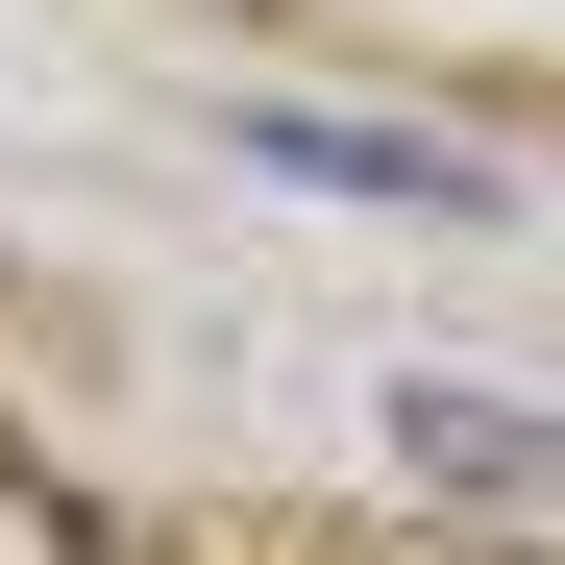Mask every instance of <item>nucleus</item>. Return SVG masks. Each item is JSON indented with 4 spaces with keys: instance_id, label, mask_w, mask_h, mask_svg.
I'll return each instance as SVG.
<instances>
[{
    "instance_id": "obj_4",
    "label": "nucleus",
    "mask_w": 565,
    "mask_h": 565,
    "mask_svg": "<svg viewBox=\"0 0 565 565\" xmlns=\"http://www.w3.org/2000/svg\"><path fill=\"white\" fill-rule=\"evenodd\" d=\"M467 565H541V541H467Z\"/></svg>"
},
{
    "instance_id": "obj_2",
    "label": "nucleus",
    "mask_w": 565,
    "mask_h": 565,
    "mask_svg": "<svg viewBox=\"0 0 565 565\" xmlns=\"http://www.w3.org/2000/svg\"><path fill=\"white\" fill-rule=\"evenodd\" d=\"M394 443L443 492H565V418H516V394H394Z\"/></svg>"
},
{
    "instance_id": "obj_1",
    "label": "nucleus",
    "mask_w": 565,
    "mask_h": 565,
    "mask_svg": "<svg viewBox=\"0 0 565 565\" xmlns=\"http://www.w3.org/2000/svg\"><path fill=\"white\" fill-rule=\"evenodd\" d=\"M222 148H246V172H296V198H418V222H492V148H418V124H320V99H246Z\"/></svg>"
},
{
    "instance_id": "obj_3",
    "label": "nucleus",
    "mask_w": 565,
    "mask_h": 565,
    "mask_svg": "<svg viewBox=\"0 0 565 565\" xmlns=\"http://www.w3.org/2000/svg\"><path fill=\"white\" fill-rule=\"evenodd\" d=\"M0 565H124V541H99V492H74V467L0 443Z\"/></svg>"
}]
</instances>
